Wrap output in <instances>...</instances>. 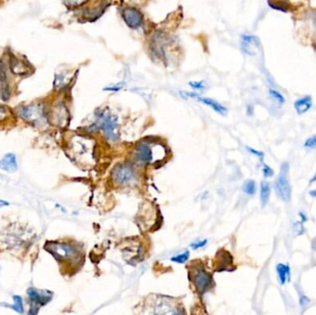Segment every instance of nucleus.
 <instances>
[{
	"mask_svg": "<svg viewBox=\"0 0 316 315\" xmlns=\"http://www.w3.org/2000/svg\"><path fill=\"white\" fill-rule=\"evenodd\" d=\"M44 249L51 253L59 263L78 268L84 260L83 249L73 241H48Z\"/></svg>",
	"mask_w": 316,
	"mask_h": 315,
	"instance_id": "obj_1",
	"label": "nucleus"
},
{
	"mask_svg": "<svg viewBox=\"0 0 316 315\" xmlns=\"http://www.w3.org/2000/svg\"><path fill=\"white\" fill-rule=\"evenodd\" d=\"M188 276L192 286H194L195 291L201 296L209 291L212 286H214L212 275L201 263L192 262V264L189 266Z\"/></svg>",
	"mask_w": 316,
	"mask_h": 315,
	"instance_id": "obj_2",
	"label": "nucleus"
},
{
	"mask_svg": "<svg viewBox=\"0 0 316 315\" xmlns=\"http://www.w3.org/2000/svg\"><path fill=\"white\" fill-rule=\"evenodd\" d=\"M183 313L182 307L179 308L172 299L166 297L153 299L144 310V315H183Z\"/></svg>",
	"mask_w": 316,
	"mask_h": 315,
	"instance_id": "obj_3",
	"label": "nucleus"
},
{
	"mask_svg": "<svg viewBox=\"0 0 316 315\" xmlns=\"http://www.w3.org/2000/svg\"><path fill=\"white\" fill-rule=\"evenodd\" d=\"M18 113L22 120L35 127H43L47 124L48 116L43 109V105L33 104L21 106L18 110Z\"/></svg>",
	"mask_w": 316,
	"mask_h": 315,
	"instance_id": "obj_4",
	"label": "nucleus"
},
{
	"mask_svg": "<svg viewBox=\"0 0 316 315\" xmlns=\"http://www.w3.org/2000/svg\"><path fill=\"white\" fill-rule=\"evenodd\" d=\"M289 165L288 163H283L280 167V172L275 183V188L278 197L285 202H289L291 200L292 189L288 179Z\"/></svg>",
	"mask_w": 316,
	"mask_h": 315,
	"instance_id": "obj_5",
	"label": "nucleus"
},
{
	"mask_svg": "<svg viewBox=\"0 0 316 315\" xmlns=\"http://www.w3.org/2000/svg\"><path fill=\"white\" fill-rule=\"evenodd\" d=\"M99 121L96 124L92 125L91 128L102 129L105 134V137L110 141H116L118 139V133L116 131L118 120L116 117L106 114L105 111H101L98 116Z\"/></svg>",
	"mask_w": 316,
	"mask_h": 315,
	"instance_id": "obj_6",
	"label": "nucleus"
},
{
	"mask_svg": "<svg viewBox=\"0 0 316 315\" xmlns=\"http://www.w3.org/2000/svg\"><path fill=\"white\" fill-rule=\"evenodd\" d=\"M27 294L29 297L30 309L29 315H37L38 310L46 304H48L52 299V293L50 291H43L35 289L34 287H31L27 290Z\"/></svg>",
	"mask_w": 316,
	"mask_h": 315,
	"instance_id": "obj_7",
	"label": "nucleus"
},
{
	"mask_svg": "<svg viewBox=\"0 0 316 315\" xmlns=\"http://www.w3.org/2000/svg\"><path fill=\"white\" fill-rule=\"evenodd\" d=\"M112 177L119 185L129 184V182L134 179V169L128 164H119L113 168Z\"/></svg>",
	"mask_w": 316,
	"mask_h": 315,
	"instance_id": "obj_8",
	"label": "nucleus"
},
{
	"mask_svg": "<svg viewBox=\"0 0 316 315\" xmlns=\"http://www.w3.org/2000/svg\"><path fill=\"white\" fill-rule=\"evenodd\" d=\"M121 16L125 24L130 29L136 30L144 24V15L142 14V12L138 9L133 7L125 8L124 10H122Z\"/></svg>",
	"mask_w": 316,
	"mask_h": 315,
	"instance_id": "obj_9",
	"label": "nucleus"
},
{
	"mask_svg": "<svg viewBox=\"0 0 316 315\" xmlns=\"http://www.w3.org/2000/svg\"><path fill=\"white\" fill-rule=\"evenodd\" d=\"M232 265H233V258L230 255V253L224 250H221L216 253V260L214 263L215 271L217 272L231 271Z\"/></svg>",
	"mask_w": 316,
	"mask_h": 315,
	"instance_id": "obj_10",
	"label": "nucleus"
},
{
	"mask_svg": "<svg viewBox=\"0 0 316 315\" xmlns=\"http://www.w3.org/2000/svg\"><path fill=\"white\" fill-rule=\"evenodd\" d=\"M241 48L246 54L253 56L258 52L261 43L256 36L244 34L241 36Z\"/></svg>",
	"mask_w": 316,
	"mask_h": 315,
	"instance_id": "obj_11",
	"label": "nucleus"
},
{
	"mask_svg": "<svg viewBox=\"0 0 316 315\" xmlns=\"http://www.w3.org/2000/svg\"><path fill=\"white\" fill-rule=\"evenodd\" d=\"M10 96V88L5 64L0 60V98L3 101L9 100Z\"/></svg>",
	"mask_w": 316,
	"mask_h": 315,
	"instance_id": "obj_12",
	"label": "nucleus"
},
{
	"mask_svg": "<svg viewBox=\"0 0 316 315\" xmlns=\"http://www.w3.org/2000/svg\"><path fill=\"white\" fill-rule=\"evenodd\" d=\"M184 95L187 96L188 97H191V98L196 99L197 101H199L200 103L204 104V105L210 106V107H212L213 109L216 111V113L222 115V116H225V115L227 114V112H228V109L225 108V106H223V105H220L219 103H217V102L213 100V99L206 98V97H201V96H199L198 95H195V94H192V93H184Z\"/></svg>",
	"mask_w": 316,
	"mask_h": 315,
	"instance_id": "obj_13",
	"label": "nucleus"
},
{
	"mask_svg": "<svg viewBox=\"0 0 316 315\" xmlns=\"http://www.w3.org/2000/svg\"><path fill=\"white\" fill-rule=\"evenodd\" d=\"M136 156L139 159L141 162L151 163L153 161V149L150 146V144L147 143H141L137 145L136 148Z\"/></svg>",
	"mask_w": 316,
	"mask_h": 315,
	"instance_id": "obj_14",
	"label": "nucleus"
},
{
	"mask_svg": "<svg viewBox=\"0 0 316 315\" xmlns=\"http://www.w3.org/2000/svg\"><path fill=\"white\" fill-rule=\"evenodd\" d=\"M276 270H277V275H278V282L281 286H285L287 283L290 281L291 271H290V267L288 264L278 263Z\"/></svg>",
	"mask_w": 316,
	"mask_h": 315,
	"instance_id": "obj_15",
	"label": "nucleus"
},
{
	"mask_svg": "<svg viewBox=\"0 0 316 315\" xmlns=\"http://www.w3.org/2000/svg\"><path fill=\"white\" fill-rule=\"evenodd\" d=\"M10 70L17 75H26L30 72L29 65L18 58H12L10 60Z\"/></svg>",
	"mask_w": 316,
	"mask_h": 315,
	"instance_id": "obj_16",
	"label": "nucleus"
},
{
	"mask_svg": "<svg viewBox=\"0 0 316 315\" xmlns=\"http://www.w3.org/2000/svg\"><path fill=\"white\" fill-rule=\"evenodd\" d=\"M0 167L8 172H14L17 170V160L13 153H8L0 160Z\"/></svg>",
	"mask_w": 316,
	"mask_h": 315,
	"instance_id": "obj_17",
	"label": "nucleus"
},
{
	"mask_svg": "<svg viewBox=\"0 0 316 315\" xmlns=\"http://www.w3.org/2000/svg\"><path fill=\"white\" fill-rule=\"evenodd\" d=\"M311 105H312L311 97L308 96L298 99L294 104L295 109L297 111L298 114L300 115L304 114L307 111L311 109Z\"/></svg>",
	"mask_w": 316,
	"mask_h": 315,
	"instance_id": "obj_18",
	"label": "nucleus"
},
{
	"mask_svg": "<svg viewBox=\"0 0 316 315\" xmlns=\"http://www.w3.org/2000/svg\"><path fill=\"white\" fill-rule=\"evenodd\" d=\"M270 195H271L270 184L268 182H262L261 183V189H260V200H261L262 206H265L268 204Z\"/></svg>",
	"mask_w": 316,
	"mask_h": 315,
	"instance_id": "obj_19",
	"label": "nucleus"
},
{
	"mask_svg": "<svg viewBox=\"0 0 316 315\" xmlns=\"http://www.w3.org/2000/svg\"><path fill=\"white\" fill-rule=\"evenodd\" d=\"M13 300H14V304L13 305H10V304H4L5 307L10 308L12 310H16L17 312L19 313H24V304H22V299L21 297L16 296L13 297Z\"/></svg>",
	"mask_w": 316,
	"mask_h": 315,
	"instance_id": "obj_20",
	"label": "nucleus"
},
{
	"mask_svg": "<svg viewBox=\"0 0 316 315\" xmlns=\"http://www.w3.org/2000/svg\"><path fill=\"white\" fill-rule=\"evenodd\" d=\"M243 191L248 195H254L256 192V183L254 181H247L243 184Z\"/></svg>",
	"mask_w": 316,
	"mask_h": 315,
	"instance_id": "obj_21",
	"label": "nucleus"
},
{
	"mask_svg": "<svg viewBox=\"0 0 316 315\" xmlns=\"http://www.w3.org/2000/svg\"><path fill=\"white\" fill-rule=\"evenodd\" d=\"M190 257V253L188 251H185L184 253H179L175 256L171 258V261L173 263H185L189 260Z\"/></svg>",
	"mask_w": 316,
	"mask_h": 315,
	"instance_id": "obj_22",
	"label": "nucleus"
},
{
	"mask_svg": "<svg viewBox=\"0 0 316 315\" xmlns=\"http://www.w3.org/2000/svg\"><path fill=\"white\" fill-rule=\"evenodd\" d=\"M268 5L274 9V10H280V11H283V12H287L288 11V9H287V4L286 2H276V1H273V2H271V1H269Z\"/></svg>",
	"mask_w": 316,
	"mask_h": 315,
	"instance_id": "obj_23",
	"label": "nucleus"
},
{
	"mask_svg": "<svg viewBox=\"0 0 316 315\" xmlns=\"http://www.w3.org/2000/svg\"><path fill=\"white\" fill-rule=\"evenodd\" d=\"M269 94H270V96H272V98H274L279 104H284L285 103V97L277 90L269 89Z\"/></svg>",
	"mask_w": 316,
	"mask_h": 315,
	"instance_id": "obj_24",
	"label": "nucleus"
},
{
	"mask_svg": "<svg viewBox=\"0 0 316 315\" xmlns=\"http://www.w3.org/2000/svg\"><path fill=\"white\" fill-rule=\"evenodd\" d=\"M304 146L306 148L314 149L316 147V135H313L311 138L307 139L304 143Z\"/></svg>",
	"mask_w": 316,
	"mask_h": 315,
	"instance_id": "obj_25",
	"label": "nucleus"
},
{
	"mask_svg": "<svg viewBox=\"0 0 316 315\" xmlns=\"http://www.w3.org/2000/svg\"><path fill=\"white\" fill-rule=\"evenodd\" d=\"M190 85L192 86L193 89H196V90H202L205 88V82L204 81H193V82H190Z\"/></svg>",
	"mask_w": 316,
	"mask_h": 315,
	"instance_id": "obj_26",
	"label": "nucleus"
},
{
	"mask_svg": "<svg viewBox=\"0 0 316 315\" xmlns=\"http://www.w3.org/2000/svg\"><path fill=\"white\" fill-rule=\"evenodd\" d=\"M263 173L264 177H272L274 175L273 169L271 167H268V166H266V165L263 166Z\"/></svg>",
	"mask_w": 316,
	"mask_h": 315,
	"instance_id": "obj_27",
	"label": "nucleus"
},
{
	"mask_svg": "<svg viewBox=\"0 0 316 315\" xmlns=\"http://www.w3.org/2000/svg\"><path fill=\"white\" fill-rule=\"evenodd\" d=\"M207 244V240L204 239V240H200V241H196L194 243H192L191 246L193 250H198V249L204 248Z\"/></svg>",
	"mask_w": 316,
	"mask_h": 315,
	"instance_id": "obj_28",
	"label": "nucleus"
},
{
	"mask_svg": "<svg viewBox=\"0 0 316 315\" xmlns=\"http://www.w3.org/2000/svg\"><path fill=\"white\" fill-rule=\"evenodd\" d=\"M247 149H248V151H249L250 153H254V154H255L256 156L260 158L261 160H263V156H264L263 153H262V152H259V151H256V150L251 148V147H247Z\"/></svg>",
	"mask_w": 316,
	"mask_h": 315,
	"instance_id": "obj_29",
	"label": "nucleus"
},
{
	"mask_svg": "<svg viewBox=\"0 0 316 315\" xmlns=\"http://www.w3.org/2000/svg\"><path fill=\"white\" fill-rule=\"evenodd\" d=\"M309 302H310V300L306 296H304V295L301 296V299H300V304H301V306H305Z\"/></svg>",
	"mask_w": 316,
	"mask_h": 315,
	"instance_id": "obj_30",
	"label": "nucleus"
},
{
	"mask_svg": "<svg viewBox=\"0 0 316 315\" xmlns=\"http://www.w3.org/2000/svg\"><path fill=\"white\" fill-rule=\"evenodd\" d=\"M7 111L8 110L6 109V107L0 105V120H3L7 116Z\"/></svg>",
	"mask_w": 316,
	"mask_h": 315,
	"instance_id": "obj_31",
	"label": "nucleus"
},
{
	"mask_svg": "<svg viewBox=\"0 0 316 315\" xmlns=\"http://www.w3.org/2000/svg\"><path fill=\"white\" fill-rule=\"evenodd\" d=\"M300 217H301V223H302V224H304L308 220L306 215H304L303 213H300Z\"/></svg>",
	"mask_w": 316,
	"mask_h": 315,
	"instance_id": "obj_32",
	"label": "nucleus"
},
{
	"mask_svg": "<svg viewBox=\"0 0 316 315\" xmlns=\"http://www.w3.org/2000/svg\"><path fill=\"white\" fill-rule=\"evenodd\" d=\"M10 205L8 201H6L4 200H0V208L1 207H4V206H8Z\"/></svg>",
	"mask_w": 316,
	"mask_h": 315,
	"instance_id": "obj_33",
	"label": "nucleus"
},
{
	"mask_svg": "<svg viewBox=\"0 0 316 315\" xmlns=\"http://www.w3.org/2000/svg\"><path fill=\"white\" fill-rule=\"evenodd\" d=\"M310 195H311V197H316V191H310Z\"/></svg>",
	"mask_w": 316,
	"mask_h": 315,
	"instance_id": "obj_34",
	"label": "nucleus"
},
{
	"mask_svg": "<svg viewBox=\"0 0 316 315\" xmlns=\"http://www.w3.org/2000/svg\"><path fill=\"white\" fill-rule=\"evenodd\" d=\"M316 182V173H315V175H314V176L312 177V178H311V181H310V183H313V182Z\"/></svg>",
	"mask_w": 316,
	"mask_h": 315,
	"instance_id": "obj_35",
	"label": "nucleus"
}]
</instances>
